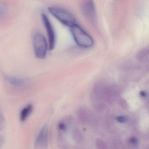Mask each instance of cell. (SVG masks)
<instances>
[{"label":"cell","instance_id":"cell-1","mask_svg":"<svg viewBox=\"0 0 149 149\" xmlns=\"http://www.w3.org/2000/svg\"><path fill=\"white\" fill-rule=\"evenodd\" d=\"M70 28L72 36L76 43L83 48H90L94 45V40L79 25L75 24Z\"/></svg>","mask_w":149,"mask_h":149},{"label":"cell","instance_id":"cell-2","mask_svg":"<svg viewBox=\"0 0 149 149\" xmlns=\"http://www.w3.org/2000/svg\"><path fill=\"white\" fill-rule=\"evenodd\" d=\"M33 43L36 56L38 59H44L47 56L48 46L44 36L39 32L36 33L33 36Z\"/></svg>","mask_w":149,"mask_h":149},{"label":"cell","instance_id":"cell-3","mask_svg":"<svg viewBox=\"0 0 149 149\" xmlns=\"http://www.w3.org/2000/svg\"><path fill=\"white\" fill-rule=\"evenodd\" d=\"M49 12L61 23L67 26L71 27L76 22L74 16L70 13L62 8L55 7L49 8Z\"/></svg>","mask_w":149,"mask_h":149},{"label":"cell","instance_id":"cell-4","mask_svg":"<svg viewBox=\"0 0 149 149\" xmlns=\"http://www.w3.org/2000/svg\"><path fill=\"white\" fill-rule=\"evenodd\" d=\"M81 12L84 17L91 23L96 22V13L94 0H81Z\"/></svg>","mask_w":149,"mask_h":149},{"label":"cell","instance_id":"cell-5","mask_svg":"<svg viewBox=\"0 0 149 149\" xmlns=\"http://www.w3.org/2000/svg\"><path fill=\"white\" fill-rule=\"evenodd\" d=\"M42 19L44 26L47 30V33L48 36L49 42V50H53L55 47L56 42V36L54 29L48 17L46 15L42 14Z\"/></svg>","mask_w":149,"mask_h":149},{"label":"cell","instance_id":"cell-6","mask_svg":"<svg viewBox=\"0 0 149 149\" xmlns=\"http://www.w3.org/2000/svg\"><path fill=\"white\" fill-rule=\"evenodd\" d=\"M48 126L47 125H44L41 130L36 141V145L37 146H46L47 143Z\"/></svg>","mask_w":149,"mask_h":149},{"label":"cell","instance_id":"cell-7","mask_svg":"<svg viewBox=\"0 0 149 149\" xmlns=\"http://www.w3.org/2000/svg\"><path fill=\"white\" fill-rule=\"evenodd\" d=\"M6 80L13 86L15 87H21L25 85L26 81L24 79L14 77H7Z\"/></svg>","mask_w":149,"mask_h":149},{"label":"cell","instance_id":"cell-8","mask_svg":"<svg viewBox=\"0 0 149 149\" xmlns=\"http://www.w3.org/2000/svg\"><path fill=\"white\" fill-rule=\"evenodd\" d=\"M33 105L29 104L23 108L20 114V118L22 122H25L33 111Z\"/></svg>","mask_w":149,"mask_h":149},{"label":"cell","instance_id":"cell-9","mask_svg":"<svg viewBox=\"0 0 149 149\" xmlns=\"http://www.w3.org/2000/svg\"><path fill=\"white\" fill-rule=\"evenodd\" d=\"M148 50L146 49H143V50H141L138 54V57L139 58L142 59L144 57H146V56L148 55Z\"/></svg>","mask_w":149,"mask_h":149},{"label":"cell","instance_id":"cell-10","mask_svg":"<svg viewBox=\"0 0 149 149\" xmlns=\"http://www.w3.org/2000/svg\"><path fill=\"white\" fill-rule=\"evenodd\" d=\"M116 120L119 123H123L127 121V117L125 116H119L117 117Z\"/></svg>","mask_w":149,"mask_h":149},{"label":"cell","instance_id":"cell-11","mask_svg":"<svg viewBox=\"0 0 149 149\" xmlns=\"http://www.w3.org/2000/svg\"><path fill=\"white\" fill-rule=\"evenodd\" d=\"M130 143L132 144L133 145H137L138 143V140L135 137H132L130 139Z\"/></svg>","mask_w":149,"mask_h":149},{"label":"cell","instance_id":"cell-12","mask_svg":"<svg viewBox=\"0 0 149 149\" xmlns=\"http://www.w3.org/2000/svg\"><path fill=\"white\" fill-rule=\"evenodd\" d=\"M58 127H59V129L60 130L63 131H65L67 130V126L64 124L63 123H60L59 125H58Z\"/></svg>","mask_w":149,"mask_h":149},{"label":"cell","instance_id":"cell-13","mask_svg":"<svg viewBox=\"0 0 149 149\" xmlns=\"http://www.w3.org/2000/svg\"><path fill=\"white\" fill-rule=\"evenodd\" d=\"M140 94V96L143 97H147V93L146 92H145L144 91H141L139 93Z\"/></svg>","mask_w":149,"mask_h":149},{"label":"cell","instance_id":"cell-14","mask_svg":"<svg viewBox=\"0 0 149 149\" xmlns=\"http://www.w3.org/2000/svg\"><path fill=\"white\" fill-rule=\"evenodd\" d=\"M5 9L3 8V7H0V15H2L5 12Z\"/></svg>","mask_w":149,"mask_h":149}]
</instances>
